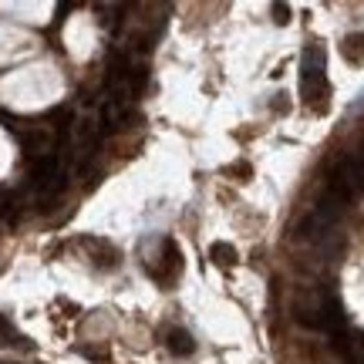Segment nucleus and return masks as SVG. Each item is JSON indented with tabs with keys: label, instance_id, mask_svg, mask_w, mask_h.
Here are the masks:
<instances>
[{
	"label": "nucleus",
	"instance_id": "6e6552de",
	"mask_svg": "<svg viewBox=\"0 0 364 364\" xmlns=\"http://www.w3.org/2000/svg\"><path fill=\"white\" fill-rule=\"evenodd\" d=\"M209 260L220 263V267H233L240 257H236V250L230 247V243H213V247H209Z\"/></svg>",
	"mask_w": 364,
	"mask_h": 364
},
{
	"label": "nucleus",
	"instance_id": "9d476101",
	"mask_svg": "<svg viewBox=\"0 0 364 364\" xmlns=\"http://www.w3.org/2000/svg\"><path fill=\"white\" fill-rule=\"evenodd\" d=\"M0 338H4V344H24V338L14 331V324L7 321V317H0ZM27 348V344H24Z\"/></svg>",
	"mask_w": 364,
	"mask_h": 364
},
{
	"label": "nucleus",
	"instance_id": "9b49d317",
	"mask_svg": "<svg viewBox=\"0 0 364 364\" xmlns=\"http://www.w3.org/2000/svg\"><path fill=\"white\" fill-rule=\"evenodd\" d=\"M277 24H287V7H277Z\"/></svg>",
	"mask_w": 364,
	"mask_h": 364
},
{
	"label": "nucleus",
	"instance_id": "7ed1b4c3",
	"mask_svg": "<svg viewBox=\"0 0 364 364\" xmlns=\"http://www.w3.org/2000/svg\"><path fill=\"white\" fill-rule=\"evenodd\" d=\"M166 257H162V267H156L152 270V277H156L162 287H172L176 284V277H179V270H182V260H179V250H176V243H166Z\"/></svg>",
	"mask_w": 364,
	"mask_h": 364
},
{
	"label": "nucleus",
	"instance_id": "f03ea898",
	"mask_svg": "<svg viewBox=\"0 0 364 364\" xmlns=\"http://www.w3.org/2000/svg\"><path fill=\"white\" fill-rule=\"evenodd\" d=\"M58 179H61V156H54V152L48 156V152H44V156L31 166V186H38L41 193H48Z\"/></svg>",
	"mask_w": 364,
	"mask_h": 364
},
{
	"label": "nucleus",
	"instance_id": "1a4fd4ad",
	"mask_svg": "<svg viewBox=\"0 0 364 364\" xmlns=\"http://www.w3.org/2000/svg\"><path fill=\"white\" fill-rule=\"evenodd\" d=\"M75 135H78V142L85 145V149H95V139H98V125H95L91 118H85V122H78Z\"/></svg>",
	"mask_w": 364,
	"mask_h": 364
},
{
	"label": "nucleus",
	"instance_id": "0eeeda50",
	"mask_svg": "<svg viewBox=\"0 0 364 364\" xmlns=\"http://www.w3.org/2000/svg\"><path fill=\"white\" fill-rule=\"evenodd\" d=\"M341 54L351 65H364V34H348L344 44H341Z\"/></svg>",
	"mask_w": 364,
	"mask_h": 364
},
{
	"label": "nucleus",
	"instance_id": "39448f33",
	"mask_svg": "<svg viewBox=\"0 0 364 364\" xmlns=\"http://www.w3.org/2000/svg\"><path fill=\"white\" fill-rule=\"evenodd\" d=\"M166 348H169L176 358H189V354L196 351V341L189 331H182V327H172V331H166Z\"/></svg>",
	"mask_w": 364,
	"mask_h": 364
},
{
	"label": "nucleus",
	"instance_id": "f257e3e1",
	"mask_svg": "<svg viewBox=\"0 0 364 364\" xmlns=\"http://www.w3.org/2000/svg\"><path fill=\"white\" fill-rule=\"evenodd\" d=\"M300 91H304V102L311 112H327V102H331V85H327L324 75V51L311 44L304 51V65H300Z\"/></svg>",
	"mask_w": 364,
	"mask_h": 364
},
{
	"label": "nucleus",
	"instance_id": "20e7f679",
	"mask_svg": "<svg viewBox=\"0 0 364 364\" xmlns=\"http://www.w3.org/2000/svg\"><path fill=\"white\" fill-rule=\"evenodd\" d=\"M85 247L91 250L95 267H102V270H115L118 267V250L112 247V243H102V240H85Z\"/></svg>",
	"mask_w": 364,
	"mask_h": 364
},
{
	"label": "nucleus",
	"instance_id": "423d86ee",
	"mask_svg": "<svg viewBox=\"0 0 364 364\" xmlns=\"http://www.w3.org/2000/svg\"><path fill=\"white\" fill-rule=\"evenodd\" d=\"M21 145L27 156H41L48 149V129H24L21 132Z\"/></svg>",
	"mask_w": 364,
	"mask_h": 364
}]
</instances>
